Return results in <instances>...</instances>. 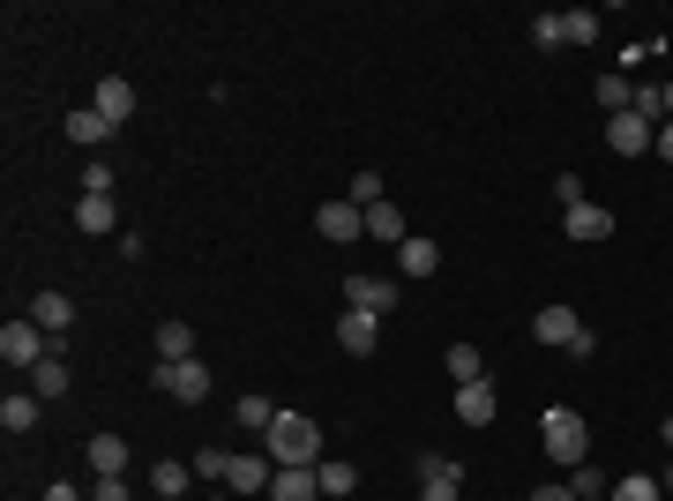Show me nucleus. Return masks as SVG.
<instances>
[{"label":"nucleus","mask_w":673,"mask_h":501,"mask_svg":"<svg viewBox=\"0 0 673 501\" xmlns=\"http://www.w3.org/2000/svg\"><path fill=\"white\" fill-rule=\"evenodd\" d=\"M262 449H270L277 471H315V464H322V434H315L307 412H277V426L262 434Z\"/></svg>","instance_id":"nucleus-1"},{"label":"nucleus","mask_w":673,"mask_h":501,"mask_svg":"<svg viewBox=\"0 0 673 501\" xmlns=\"http://www.w3.org/2000/svg\"><path fill=\"white\" fill-rule=\"evenodd\" d=\"M539 449H547L561 471H577V464L591 457V426H584V412H569V405H547V419H539Z\"/></svg>","instance_id":"nucleus-2"},{"label":"nucleus","mask_w":673,"mask_h":501,"mask_svg":"<svg viewBox=\"0 0 673 501\" xmlns=\"http://www.w3.org/2000/svg\"><path fill=\"white\" fill-rule=\"evenodd\" d=\"M0 360H8V367H15V375H31V367H38V360H53V337H45L38 322H31V315H23V322H8V330H0Z\"/></svg>","instance_id":"nucleus-3"},{"label":"nucleus","mask_w":673,"mask_h":501,"mask_svg":"<svg viewBox=\"0 0 673 501\" xmlns=\"http://www.w3.org/2000/svg\"><path fill=\"white\" fill-rule=\"evenodd\" d=\"M150 382H158L166 397H180V405H203V397H210V367H203V360H180V367H166V360H158V367H150Z\"/></svg>","instance_id":"nucleus-4"},{"label":"nucleus","mask_w":673,"mask_h":501,"mask_svg":"<svg viewBox=\"0 0 673 501\" xmlns=\"http://www.w3.org/2000/svg\"><path fill=\"white\" fill-rule=\"evenodd\" d=\"M397 299H404L397 277H367V270H352V277H344V307H360V315H389Z\"/></svg>","instance_id":"nucleus-5"},{"label":"nucleus","mask_w":673,"mask_h":501,"mask_svg":"<svg viewBox=\"0 0 673 501\" xmlns=\"http://www.w3.org/2000/svg\"><path fill=\"white\" fill-rule=\"evenodd\" d=\"M315 232H322L330 248H344V240H360V232H367V209L352 203V195H344V203H322V209H315Z\"/></svg>","instance_id":"nucleus-6"},{"label":"nucleus","mask_w":673,"mask_h":501,"mask_svg":"<svg viewBox=\"0 0 673 501\" xmlns=\"http://www.w3.org/2000/svg\"><path fill=\"white\" fill-rule=\"evenodd\" d=\"M336 344H344L352 360H375L381 322H375V315H360V307H344V315H336Z\"/></svg>","instance_id":"nucleus-7"},{"label":"nucleus","mask_w":673,"mask_h":501,"mask_svg":"<svg viewBox=\"0 0 673 501\" xmlns=\"http://www.w3.org/2000/svg\"><path fill=\"white\" fill-rule=\"evenodd\" d=\"M232 494H270L277 487V464H270V449H248V457H232V479H225Z\"/></svg>","instance_id":"nucleus-8"},{"label":"nucleus","mask_w":673,"mask_h":501,"mask_svg":"<svg viewBox=\"0 0 673 501\" xmlns=\"http://www.w3.org/2000/svg\"><path fill=\"white\" fill-rule=\"evenodd\" d=\"M494 412H502L494 382H457V419L464 426H494Z\"/></svg>","instance_id":"nucleus-9"},{"label":"nucleus","mask_w":673,"mask_h":501,"mask_svg":"<svg viewBox=\"0 0 673 501\" xmlns=\"http://www.w3.org/2000/svg\"><path fill=\"white\" fill-rule=\"evenodd\" d=\"M457 494H464V464L426 457L420 464V501H457Z\"/></svg>","instance_id":"nucleus-10"},{"label":"nucleus","mask_w":673,"mask_h":501,"mask_svg":"<svg viewBox=\"0 0 673 501\" xmlns=\"http://www.w3.org/2000/svg\"><path fill=\"white\" fill-rule=\"evenodd\" d=\"M577 330H584V322H577V307H539V315H532V337H539V344H554V352H569V344H577Z\"/></svg>","instance_id":"nucleus-11"},{"label":"nucleus","mask_w":673,"mask_h":501,"mask_svg":"<svg viewBox=\"0 0 673 501\" xmlns=\"http://www.w3.org/2000/svg\"><path fill=\"white\" fill-rule=\"evenodd\" d=\"M651 135H659L651 121H636V113H614V121H606V150H614V158H636V150H651Z\"/></svg>","instance_id":"nucleus-12"},{"label":"nucleus","mask_w":673,"mask_h":501,"mask_svg":"<svg viewBox=\"0 0 673 501\" xmlns=\"http://www.w3.org/2000/svg\"><path fill=\"white\" fill-rule=\"evenodd\" d=\"M31 322H38V330L60 344V337L76 330V299H68V293H38V299H31Z\"/></svg>","instance_id":"nucleus-13"},{"label":"nucleus","mask_w":673,"mask_h":501,"mask_svg":"<svg viewBox=\"0 0 673 501\" xmlns=\"http://www.w3.org/2000/svg\"><path fill=\"white\" fill-rule=\"evenodd\" d=\"M90 105H98V113H105L113 127H127V121H135V83H121V76H105V83L90 90Z\"/></svg>","instance_id":"nucleus-14"},{"label":"nucleus","mask_w":673,"mask_h":501,"mask_svg":"<svg viewBox=\"0 0 673 501\" xmlns=\"http://www.w3.org/2000/svg\"><path fill=\"white\" fill-rule=\"evenodd\" d=\"M569 240H577V248H591V240H614V209L577 203V209H569Z\"/></svg>","instance_id":"nucleus-15"},{"label":"nucleus","mask_w":673,"mask_h":501,"mask_svg":"<svg viewBox=\"0 0 673 501\" xmlns=\"http://www.w3.org/2000/svg\"><path fill=\"white\" fill-rule=\"evenodd\" d=\"M90 471H98V479H127V442L121 434H90Z\"/></svg>","instance_id":"nucleus-16"},{"label":"nucleus","mask_w":673,"mask_h":501,"mask_svg":"<svg viewBox=\"0 0 673 501\" xmlns=\"http://www.w3.org/2000/svg\"><path fill=\"white\" fill-rule=\"evenodd\" d=\"M38 412H45V397H31V389H8L0 426H8V434H31V426H38Z\"/></svg>","instance_id":"nucleus-17"},{"label":"nucleus","mask_w":673,"mask_h":501,"mask_svg":"<svg viewBox=\"0 0 673 501\" xmlns=\"http://www.w3.org/2000/svg\"><path fill=\"white\" fill-rule=\"evenodd\" d=\"M367 232H375L381 248H404V240H412V225H404V209H397V203H375V209H367Z\"/></svg>","instance_id":"nucleus-18"},{"label":"nucleus","mask_w":673,"mask_h":501,"mask_svg":"<svg viewBox=\"0 0 673 501\" xmlns=\"http://www.w3.org/2000/svg\"><path fill=\"white\" fill-rule=\"evenodd\" d=\"M105 135H113V121H105L98 105H76V113H68V143H83V150H98Z\"/></svg>","instance_id":"nucleus-19"},{"label":"nucleus","mask_w":673,"mask_h":501,"mask_svg":"<svg viewBox=\"0 0 673 501\" xmlns=\"http://www.w3.org/2000/svg\"><path fill=\"white\" fill-rule=\"evenodd\" d=\"M76 232L105 240V232H113V195H83V203H76Z\"/></svg>","instance_id":"nucleus-20"},{"label":"nucleus","mask_w":673,"mask_h":501,"mask_svg":"<svg viewBox=\"0 0 673 501\" xmlns=\"http://www.w3.org/2000/svg\"><path fill=\"white\" fill-rule=\"evenodd\" d=\"M158 360H166V367L195 360V330H187V322H158Z\"/></svg>","instance_id":"nucleus-21"},{"label":"nucleus","mask_w":673,"mask_h":501,"mask_svg":"<svg viewBox=\"0 0 673 501\" xmlns=\"http://www.w3.org/2000/svg\"><path fill=\"white\" fill-rule=\"evenodd\" d=\"M150 494H158V501H180V494H187V464H180V457H158V464H150Z\"/></svg>","instance_id":"nucleus-22"},{"label":"nucleus","mask_w":673,"mask_h":501,"mask_svg":"<svg viewBox=\"0 0 673 501\" xmlns=\"http://www.w3.org/2000/svg\"><path fill=\"white\" fill-rule=\"evenodd\" d=\"M322 494V471H277V487H270V501H315Z\"/></svg>","instance_id":"nucleus-23"},{"label":"nucleus","mask_w":673,"mask_h":501,"mask_svg":"<svg viewBox=\"0 0 673 501\" xmlns=\"http://www.w3.org/2000/svg\"><path fill=\"white\" fill-rule=\"evenodd\" d=\"M591 98H598V105H606V121H614V113H629V105H636V83H621V76H598V83H591Z\"/></svg>","instance_id":"nucleus-24"},{"label":"nucleus","mask_w":673,"mask_h":501,"mask_svg":"<svg viewBox=\"0 0 673 501\" xmlns=\"http://www.w3.org/2000/svg\"><path fill=\"white\" fill-rule=\"evenodd\" d=\"M434 262H442L434 240H404V248H397V270H404V277H434Z\"/></svg>","instance_id":"nucleus-25"},{"label":"nucleus","mask_w":673,"mask_h":501,"mask_svg":"<svg viewBox=\"0 0 673 501\" xmlns=\"http://www.w3.org/2000/svg\"><path fill=\"white\" fill-rule=\"evenodd\" d=\"M449 382H487V360H479V344H449Z\"/></svg>","instance_id":"nucleus-26"},{"label":"nucleus","mask_w":673,"mask_h":501,"mask_svg":"<svg viewBox=\"0 0 673 501\" xmlns=\"http://www.w3.org/2000/svg\"><path fill=\"white\" fill-rule=\"evenodd\" d=\"M60 389H68V360L53 352V360H38V367H31V397H60Z\"/></svg>","instance_id":"nucleus-27"},{"label":"nucleus","mask_w":673,"mask_h":501,"mask_svg":"<svg viewBox=\"0 0 673 501\" xmlns=\"http://www.w3.org/2000/svg\"><path fill=\"white\" fill-rule=\"evenodd\" d=\"M629 113H636V121H651V127H666V83H636Z\"/></svg>","instance_id":"nucleus-28"},{"label":"nucleus","mask_w":673,"mask_h":501,"mask_svg":"<svg viewBox=\"0 0 673 501\" xmlns=\"http://www.w3.org/2000/svg\"><path fill=\"white\" fill-rule=\"evenodd\" d=\"M315 471H322V494H352V487H360V471H352V464H344V457H322V464H315Z\"/></svg>","instance_id":"nucleus-29"},{"label":"nucleus","mask_w":673,"mask_h":501,"mask_svg":"<svg viewBox=\"0 0 673 501\" xmlns=\"http://www.w3.org/2000/svg\"><path fill=\"white\" fill-rule=\"evenodd\" d=\"M240 426H248V434H270V426H277V405H270V397H240Z\"/></svg>","instance_id":"nucleus-30"},{"label":"nucleus","mask_w":673,"mask_h":501,"mask_svg":"<svg viewBox=\"0 0 673 501\" xmlns=\"http://www.w3.org/2000/svg\"><path fill=\"white\" fill-rule=\"evenodd\" d=\"M561 23H569V45H598V15L591 8H561Z\"/></svg>","instance_id":"nucleus-31"},{"label":"nucleus","mask_w":673,"mask_h":501,"mask_svg":"<svg viewBox=\"0 0 673 501\" xmlns=\"http://www.w3.org/2000/svg\"><path fill=\"white\" fill-rule=\"evenodd\" d=\"M569 494H577V501H598V494H606V479H598V464H577V471H569Z\"/></svg>","instance_id":"nucleus-32"},{"label":"nucleus","mask_w":673,"mask_h":501,"mask_svg":"<svg viewBox=\"0 0 673 501\" xmlns=\"http://www.w3.org/2000/svg\"><path fill=\"white\" fill-rule=\"evenodd\" d=\"M532 45H539V53H561V45H569V23H561V15H539V23H532Z\"/></svg>","instance_id":"nucleus-33"},{"label":"nucleus","mask_w":673,"mask_h":501,"mask_svg":"<svg viewBox=\"0 0 673 501\" xmlns=\"http://www.w3.org/2000/svg\"><path fill=\"white\" fill-rule=\"evenodd\" d=\"M614 501H666V487H659V479H643V471H629V479L614 487Z\"/></svg>","instance_id":"nucleus-34"},{"label":"nucleus","mask_w":673,"mask_h":501,"mask_svg":"<svg viewBox=\"0 0 673 501\" xmlns=\"http://www.w3.org/2000/svg\"><path fill=\"white\" fill-rule=\"evenodd\" d=\"M195 479H232V457L225 449H195Z\"/></svg>","instance_id":"nucleus-35"},{"label":"nucleus","mask_w":673,"mask_h":501,"mask_svg":"<svg viewBox=\"0 0 673 501\" xmlns=\"http://www.w3.org/2000/svg\"><path fill=\"white\" fill-rule=\"evenodd\" d=\"M554 203L577 209V203H584V180H577V172H554Z\"/></svg>","instance_id":"nucleus-36"},{"label":"nucleus","mask_w":673,"mask_h":501,"mask_svg":"<svg viewBox=\"0 0 673 501\" xmlns=\"http://www.w3.org/2000/svg\"><path fill=\"white\" fill-rule=\"evenodd\" d=\"M83 195H113V166H105V158H90V172H83Z\"/></svg>","instance_id":"nucleus-37"},{"label":"nucleus","mask_w":673,"mask_h":501,"mask_svg":"<svg viewBox=\"0 0 673 501\" xmlns=\"http://www.w3.org/2000/svg\"><path fill=\"white\" fill-rule=\"evenodd\" d=\"M352 203H360V209L381 203V180H375V172H360V180H352Z\"/></svg>","instance_id":"nucleus-38"},{"label":"nucleus","mask_w":673,"mask_h":501,"mask_svg":"<svg viewBox=\"0 0 673 501\" xmlns=\"http://www.w3.org/2000/svg\"><path fill=\"white\" fill-rule=\"evenodd\" d=\"M90 501H135V494H127V479H98V487H90Z\"/></svg>","instance_id":"nucleus-39"},{"label":"nucleus","mask_w":673,"mask_h":501,"mask_svg":"<svg viewBox=\"0 0 673 501\" xmlns=\"http://www.w3.org/2000/svg\"><path fill=\"white\" fill-rule=\"evenodd\" d=\"M651 150H659V158H666V166H673V121L659 127V135H651Z\"/></svg>","instance_id":"nucleus-40"},{"label":"nucleus","mask_w":673,"mask_h":501,"mask_svg":"<svg viewBox=\"0 0 673 501\" xmlns=\"http://www.w3.org/2000/svg\"><path fill=\"white\" fill-rule=\"evenodd\" d=\"M532 501H577V494H569V487H554V479H547V487H539Z\"/></svg>","instance_id":"nucleus-41"},{"label":"nucleus","mask_w":673,"mask_h":501,"mask_svg":"<svg viewBox=\"0 0 673 501\" xmlns=\"http://www.w3.org/2000/svg\"><path fill=\"white\" fill-rule=\"evenodd\" d=\"M45 501H90V494H76V487H45Z\"/></svg>","instance_id":"nucleus-42"},{"label":"nucleus","mask_w":673,"mask_h":501,"mask_svg":"<svg viewBox=\"0 0 673 501\" xmlns=\"http://www.w3.org/2000/svg\"><path fill=\"white\" fill-rule=\"evenodd\" d=\"M666 449H673V419H666Z\"/></svg>","instance_id":"nucleus-43"}]
</instances>
